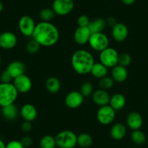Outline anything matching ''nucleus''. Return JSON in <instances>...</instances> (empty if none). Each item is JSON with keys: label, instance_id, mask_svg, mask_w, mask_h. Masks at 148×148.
Segmentation results:
<instances>
[{"label": "nucleus", "instance_id": "nucleus-26", "mask_svg": "<svg viewBox=\"0 0 148 148\" xmlns=\"http://www.w3.org/2000/svg\"><path fill=\"white\" fill-rule=\"evenodd\" d=\"M93 143V139L90 134L87 133L80 134L77 136V145L82 148H88Z\"/></svg>", "mask_w": 148, "mask_h": 148}, {"label": "nucleus", "instance_id": "nucleus-4", "mask_svg": "<svg viewBox=\"0 0 148 148\" xmlns=\"http://www.w3.org/2000/svg\"><path fill=\"white\" fill-rule=\"evenodd\" d=\"M55 138L59 148H74L77 145V135L71 130L61 131Z\"/></svg>", "mask_w": 148, "mask_h": 148}, {"label": "nucleus", "instance_id": "nucleus-28", "mask_svg": "<svg viewBox=\"0 0 148 148\" xmlns=\"http://www.w3.org/2000/svg\"><path fill=\"white\" fill-rule=\"evenodd\" d=\"M56 147V141H55V138L54 136H50V135H46L41 139V148H55Z\"/></svg>", "mask_w": 148, "mask_h": 148}, {"label": "nucleus", "instance_id": "nucleus-11", "mask_svg": "<svg viewBox=\"0 0 148 148\" xmlns=\"http://www.w3.org/2000/svg\"><path fill=\"white\" fill-rule=\"evenodd\" d=\"M84 97L79 91H72L65 96V104L71 109H76L83 104Z\"/></svg>", "mask_w": 148, "mask_h": 148}, {"label": "nucleus", "instance_id": "nucleus-27", "mask_svg": "<svg viewBox=\"0 0 148 148\" xmlns=\"http://www.w3.org/2000/svg\"><path fill=\"white\" fill-rule=\"evenodd\" d=\"M131 138L132 142L136 145H142L146 142V136L140 129L133 131L131 135Z\"/></svg>", "mask_w": 148, "mask_h": 148}, {"label": "nucleus", "instance_id": "nucleus-40", "mask_svg": "<svg viewBox=\"0 0 148 148\" xmlns=\"http://www.w3.org/2000/svg\"><path fill=\"white\" fill-rule=\"evenodd\" d=\"M121 2L126 5H132L136 2V0H121Z\"/></svg>", "mask_w": 148, "mask_h": 148}, {"label": "nucleus", "instance_id": "nucleus-33", "mask_svg": "<svg viewBox=\"0 0 148 148\" xmlns=\"http://www.w3.org/2000/svg\"><path fill=\"white\" fill-rule=\"evenodd\" d=\"M132 62V57L128 53H121L119 56L118 65H122L123 67H127Z\"/></svg>", "mask_w": 148, "mask_h": 148}, {"label": "nucleus", "instance_id": "nucleus-14", "mask_svg": "<svg viewBox=\"0 0 148 148\" xmlns=\"http://www.w3.org/2000/svg\"><path fill=\"white\" fill-rule=\"evenodd\" d=\"M91 34L92 33L88 27L79 26L74 32V40L78 45H84L89 42Z\"/></svg>", "mask_w": 148, "mask_h": 148}, {"label": "nucleus", "instance_id": "nucleus-23", "mask_svg": "<svg viewBox=\"0 0 148 148\" xmlns=\"http://www.w3.org/2000/svg\"><path fill=\"white\" fill-rule=\"evenodd\" d=\"M108 68L105 67L103 64L101 62H95L91 70L90 73H92L94 77L100 79L108 76Z\"/></svg>", "mask_w": 148, "mask_h": 148}, {"label": "nucleus", "instance_id": "nucleus-34", "mask_svg": "<svg viewBox=\"0 0 148 148\" xmlns=\"http://www.w3.org/2000/svg\"><path fill=\"white\" fill-rule=\"evenodd\" d=\"M90 21H89L88 16L85 15H82L78 18V25L81 27H88Z\"/></svg>", "mask_w": 148, "mask_h": 148}, {"label": "nucleus", "instance_id": "nucleus-19", "mask_svg": "<svg viewBox=\"0 0 148 148\" xmlns=\"http://www.w3.org/2000/svg\"><path fill=\"white\" fill-rule=\"evenodd\" d=\"M6 70L10 73L11 76L14 79L25 73V67L23 62L21 61H13L8 65Z\"/></svg>", "mask_w": 148, "mask_h": 148}, {"label": "nucleus", "instance_id": "nucleus-2", "mask_svg": "<svg viewBox=\"0 0 148 148\" xmlns=\"http://www.w3.org/2000/svg\"><path fill=\"white\" fill-rule=\"evenodd\" d=\"M95 62L93 55L86 49L76 50L71 57L73 69L79 75L89 73Z\"/></svg>", "mask_w": 148, "mask_h": 148}, {"label": "nucleus", "instance_id": "nucleus-13", "mask_svg": "<svg viewBox=\"0 0 148 148\" xmlns=\"http://www.w3.org/2000/svg\"><path fill=\"white\" fill-rule=\"evenodd\" d=\"M129 35L128 27L122 23H117L112 27V37L115 41L122 42L127 39Z\"/></svg>", "mask_w": 148, "mask_h": 148}, {"label": "nucleus", "instance_id": "nucleus-5", "mask_svg": "<svg viewBox=\"0 0 148 148\" xmlns=\"http://www.w3.org/2000/svg\"><path fill=\"white\" fill-rule=\"evenodd\" d=\"M119 54L113 47H107L99 52V62L108 68H113L118 65Z\"/></svg>", "mask_w": 148, "mask_h": 148}, {"label": "nucleus", "instance_id": "nucleus-38", "mask_svg": "<svg viewBox=\"0 0 148 148\" xmlns=\"http://www.w3.org/2000/svg\"><path fill=\"white\" fill-rule=\"evenodd\" d=\"M21 129L23 132L25 133H28L31 131L32 129V124H31V122L30 121H24L23 122V123L21 124Z\"/></svg>", "mask_w": 148, "mask_h": 148}, {"label": "nucleus", "instance_id": "nucleus-41", "mask_svg": "<svg viewBox=\"0 0 148 148\" xmlns=\"http://www.w3.org/2000/svg\"><path fill=\"white\" fill-rule=\"evenodd\" d=\"M0 148H6V144L2 139H0Z\"/></svg>", "mask_w": 148, "mask_h": 148}, {"label": "nucleus", "instance_id": "nucleus-21", "mask_svg": "<svg viewBox=\"0 0 148 148\" xmlns=\"http://www.w3.org/2000/svg\"><path fill=\"white\" fill-rule=\"evenodd\" d=\"M110 105L115 110H120L123 109L126 105V99L123 95L120 93H117L110 97Z\"/></svg>", "mask_w": 148, "mask_h": 148}, {"label": "nucleus", "instance_id": "nucleus-31", "mask_svg": "<svg viewBox=\"0 0 148 148\" xmlns=\"http://www.w3.org/2000/svg\"><path fill=\"white\" fill-rule=\"evenodd\" d=\"M79 92L82 93L84 97H87L91 96L93 93V85L92 83L89 82H84L82 84L80 88V91Z\"/></svg>", "mask_w": 148, "mask_h": 148}, {"label": "nucleus", "instance_id": "nucleus-17", "mask_svg": "<svg viewBox=\"0 0 148 148\" xmlns=\"http://www.w3.org/2000/svg\"><path fill=\"white\" fill-rule=\"evenodd\" d=\"M126 123L129 129H131L132 130H138V129H140L142 126L143 119L140 113L133 111V112L129 113V115L127 116Z\"/></svg>", "mask_w": 148, "mask_h": 148}, {"label": "nucleus", "instance_id": "nucleus-10", "mask_svg": "<svg viewBox=\"0 0 148 148\" xmlns=\"http://www.w3.org/2000/svg\"><path fill=\"white\" fill-rule=\"evenodd\" d=\"M12 84L16 88L18 93H28L32 88V81L25 73L14 79Z\"/></svg>", "mask_w": 148, "mask_h": 148}, {"label": "nucleus", "instance_id": "nucleus-3", "mask_svg": "<svg viewBox=\"0 0 148 148\" xmlns=\"http://www.w3.org/2000/svg\"><path fill=\"white\" fill-rule=\"evenodd\" d=\"M18 96V92L12 83L0 84V106L5 107L14 104Z\"/></svg>", "mask_w": 148, "mask_h": 148}, {"label": "nucleus", "instance_id": "nucleus-37", "mask_svg": "<svg viewBox=\"0 0 148 148\" xmlns=\"http://www.w3.org/2000/svg\"><path fill=\"white\" fill-rule=\"evenodd\" d=\"M20 142H21L23 145L25 147V148L26 147H29L31 145H32L33 140L31 139V136H24L21 138V139L20 140Z\"/></svg>", "mask_w": 148, "mask_h": 148}, {"label": "nucleus", "instance_id": "nucleus-44", "mask_svg": "<svg viewBox=\"0 0 148 148\" xmlns=\"http://www.w3.org/2000/svg\"><path fill=\"white\" fill-rule=\"evenodd\" d=\"M133 148H138V147H133Z\"/></svg>", "mask_w": 148, "mask_h": 148}, {"label": "nucleus", "instance_id": "nucleus-1", "mask_svg": "<svg viewBox=\"0 0 148 148\" xmlns=\"http://www.w3.org/2000/svg\"><path fill=\"white\" fill-rule=\"evenodd\" d=\"M32 38L41 46L49 47L58 42L60 33L58 28L51 22L42 21L36 25Z\"/></svg>", "mask_w": 148, "mask_h": 148}, {"label": "nucleus", "instance_id": "nucleus-29", "mask_svg": "<svg viewBox=\"0 0 148 148\" xmlns=\"http://www.w3.org/2000/svg\"><path fill=\"white\" fill-rule=\"evenodd\" d=\"M55 13L51 8H44L39 12L41 20L45 22H50L55 17Z\"/></svg>", "mask_w": 148, "mask_h": 148}, {"label": "nucleus", "instance_id": "nucleus-9", "mask_svg": "<svg viewBox=\"0 0 148 148\" xmlns=\"http://www.w3.org/2000/svg\"><path fill=\"white\" fill-rule=\"evenodd\" d=\"M36 24L34 20L28 15H24L21 18L18 22V28L23 35L27 37H32L33 33Z\"/></svg>", "mask_w": 148, "mask_h": 148}, {"label": "nucleus", "instance_id": "nucleus-35", "mask_svg": "<svg viewBox=\"0 0 148 148\" xmlns=\"http://www.w3.org/2000/svg\"><path fill=\"white\" fill-rule=\"evenodd\" d=\"M0 79H1L2 83H11L12 80H13V78L11 76L10 73L6 70V71H3L2 73L1 74Z\"/></svg>", "mask_w": 148, "mask_h": 148}, {"label": "nucleus", "instance_id": "nucleus-43", "mask_svg": "<svg viewBox=\"0 0 148 148\" xmlns=\"http://www.w3.org/2000/svg\"><path fill=\"white\" fill-rule=\"evenodd\" d=\"M1 62H2V59H1V57H0V64H1Z\"/></svg>", "mask_w": 148, "mask_h": 148}, {"label": "nucleus", "instance_id": "nucleus-8", "mask_svg": "<svg viewBox=\"0 0 148 148\" xmlns=\"http://www.w3.org/2000/svg\"><path fill=\"white\" fill-rule=\"evenodd\" d=\"M74 8L73 0H54L52 8L55 15L65 16L72 12Z\"/></svg>", "mask_w": 148, "mask_h": 148}, {"label": "nucleus", "instance_id": "nucleus-25", "mask_svg": "<svg viewBox=\"0 0 148 148\" xmlns=\"http://www.w3.org/2000/svg\"><path fill=\"white\" fill-rule=\"evenodd\" d=\"M46 88L51 94H57L61 88V84L59 79L56 77H49L46 82Z\"/></svg>", "mask_w": 148, "mask_h": 148}, {"label": "nucleus", "instance_id": "nucleus-36", "mask_svg": "<svg viewBox=\"0 0 148 148\" xmlns=\"http://www.w3.org/2000/svg\"><path fill=\"white\" fill-rule=\"evenodd\" d=\"M6 148H25L18 140H12L6 145Z\"/></svg>", "mask_w": 148, "mask_h": 148}, {"label": "nucleus", "instance_id": "nucleus-24", "mask_svg": "<svg viewBox=\"0 0 148 148\" xmlns=\"http://www.w3.org/2000/svg\"><path fill=\"white\" fill-rule=\"evenodd\" d=\"M106 21L103 18H97L94 21H90L88 28L90 30L92 34L95 33H100L105 30L106 28Z\"/></svg>", "mask_w": 148, "mask_h": 148}, {"label": "nucleus", "instance_id": "nucleus-22", "mask_svg": "<svg viewBox=\"0 0 148 148\" xmlns=\"http://www.w3.org/2000/svg\"><path fill=\"white\" fill-rule=\"evenodd\" d=\"M2 114L5 119L14 121L18 116V110L15 104L7 105L2 108Z\"/></svg>", "mask_w": 148, "mask_h": 148}, {"label": "nucleus", "instance_id": "nucleus-39", "mask_svg": "<svg viewBox=\"0 0 148 148\" xmlns=\"http://www.w3.org/2000/svg\"><path fill=\"white\" fill-rule=\"evenodd\" d=\"M106 23L107 25H109V26L113 27L116 23H117V22H116V20L115 18H113V17H109V18L106 20Z\"/></svg>", "mask_w": 148, "mask_h": 148}, {"label": "nucleus", "instance_id": "nucleus-18", "mask_svg": "<svg viewBox=\"0 0 148 148\" xmlns=\"http://www.w3.org/2000/svg\"><path fill=\"white\" fill-rule=\"evenodd\" d=\"M111 75L114 82L123 83L128 78V71L126 67L117 65L112 68Z\"/></svg>", "mask_w": 148, "mask_h": 148}, {"label": "nucleus", "instance_id": "nucleus-12", "mask_svg": "<svg viewBox=\"0 0 148 148\" xmlns=\"http://www.w3.org/2000/svg\"><path fill=\"white\" fill-rule=\"evenodd\" d=\"M18 43V39L14 33L5 31L0 34V47L4 49H11Z\"/></svg>", "mask_w": 148, "mask_h": 148}, {"label": "nucleus", "instance_id": "nucleus-7", "mask_svg": "<svg viewBox=\"0 0 148 148\" xmlns=\"http://www.w3.org/2000/svg\"><path fill=\"white\" fill-rule=\"evenodd\" d=\"M97 119L101 124H110L116 119V110L110 105L99 107L97 112Z\"/></svg>", "mask_w": 148, "mask_h": 148}, {"label": "nucleus", "instance_id": "nucleus-32", "mask_svg": "<svg viewBox=\"0 0 148 148\" xmlns=\"http://www.w3.org/2000/svg\"><path fill=\"white\" fill-rule=\"evenodd\" d=\"M40 47L41 45L36 41H35L34 39H31L26 44L25 49L28 53L35 54L38 52V51L40 49Z\"/></svg>", "mask_w": 148, "mask_h": 148}, {"label": "nucleus", "instance_id": "nucleus-42", "mask_svg": "<svg viewBox=\"0 0 148 148\" xmlns=\"http://www.w3.org/2000/svg\"><path fill=\"white\" fill-rule=\"evenodd\" d=\"M4 9V5H3V3L2 2V1H0V12H2V10H3Z\"/></svg>", "mask_w": 148, "mask_h": 148}, {"label": "nucleus", "instance_id": "nucleus-15", "mask_svg": "<svg viewBox=\"0 0 148 148\" xmlns=\"http://www.w3.org/2000/svg\"><path fill=\"white\" fill-rule=\"evenodd\" d=\"M92 97L93 102L99 107L109 105L110 99L109 93L106 90L102 89L94 91L92 95Z\"/></svg>", "mask_w": 148, "mask_h": 148}, {"label": "nucleus", "instance_id": "nucleus-6", "mask_svg": "<svg viewBox=\"0 0 148 148\" xmlns=\"http://www.w3.org/2000/svg\"><path fill=\"white\" fill-rule=\"evenodd\" d=\"M89 45L92 49L97 52H102L109 45V39L103 32L95 33L91 34Z\"/></svg>", "mask_w": 148, "mask_h": 148}, {"label": "nucleus", "instance_id": "nucleus-16", "mask_svg": "<svg viewBox=\"0 0 148 148\" xmlns=\"http://www.w3.org/2000/svg\"><path fill=\"white\" fill-rule=\"evenodd\" d=\"M20 114L24 121L32 122L37 117V110L34 105L27 103L21 108Z\"/></svg>", "mask_w": 148, "mask_h": 148}, {"label": "nucleus", "instance_id": "nucleus-20", "mask_svg": "<svg viewBox=\"0 0 148 148\" xmlns=\"http://www.w3.org/2000/svg\"><path fill=\"white\" fill-rule=\"evenodd\" d=\"M110 136L115 140H121L124 138L126 134V129L124 124L121 123H116L110 129Z\"/></svg>", "mask_w": 148, "mask_h": 148}, {"label": "nucleus", "instance_id": "nucleus-30", "mask_svg": "<svg viewBox=\"0 0 148 148\" xmlns=\"http://www.w3.org/2000/svg\"><path fill=\"white\" fill-rule=\"evenodd\" d=\"M114 80L112 77H108V76L99 79V86L100 89H104V90H107V89H111L113 86L114 84Z\"/></svg>", "mask_w": 148, "mask_h": 148}]
</instances>
